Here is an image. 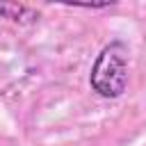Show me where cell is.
<instances>
[{
  "label": "cell",
  "instance_id": "6da1fadb",
  "mask_svg": "<svg viewBox=\"0 0 146 146\" xmlns=\"http://www.w3.org/2000/svg\"><path fill=\"white\" fill-rule=\"evenodd\" d=\"M89 87L100 98H119L128 87V46L123 41H110L96 57Z\"/></svg>",
  "mask_w": 146,
  "mask_h": 146
},
{
  "label": "cell",
  "instance_id": "7a4b0ae2",
  "mask_svg": "<svg viewBox=\"0 0 146 146\" xmlns=\"http://www.w3.org/2000/svg\"><path fill=\"white\" fill-rule=\"evenodd\" d=\"M0 16L11 21V23H34L39 18V14L34 9H30L27 5H18V2H0Z\"/></svg>",
  "mask_w": 146,
  "mask_h": 146
}]
</instances>
